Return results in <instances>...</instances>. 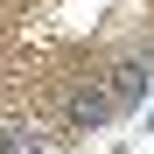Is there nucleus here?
I'll list each match as a JSON object with an SVG mask.
<instances>
[{
	"mask_svg": "<svg viewBox=\"0 0 154 154\" xmlns=\"http://www.w3.org/2000/svg\"><path fill=\"white\" fill-rule=\"evenodd\" d=\"M140 84H147L140 63H119V70H112V98H140Z\"/></svg>",
	"mask_w": 154,
	"mask_h": 154,
	"instance_id": "nucleus-1",
	"label": "nucleus"
},
{
	"mask_svg": "<svg viewBox=\"0 0 154 154\" xmlns=\"http://www.w3.org/2000/svg\"><path fill=\"white\" fill-rule=\"evenodd\" d=\"M70 119H77V126H98V119H105V98H91V91L70 98Z\"/></svg>",
	"mask_w": 154,
	"mask_h": 154,
	"instance_id": "nucleus-2",
	"label": "nucleus"
}]
</instances>
